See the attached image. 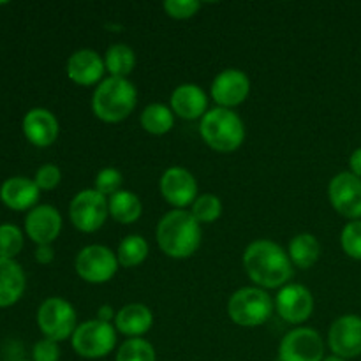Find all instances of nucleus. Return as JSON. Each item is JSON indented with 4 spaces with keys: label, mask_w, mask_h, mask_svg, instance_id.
Returning a JSON list of instances; mask_svg holds the SVG:
<instances>
[{
    "label": "nucleus",
    "mask_w": 361,
    "mask_h": 361,
    "mask_svg": "<svg viewBox=\"0 0 361 361\" xmlns=\"http://www.w3.org/2000/svg\"><path fill=\"white\" fill-rule=\"evenodd\" d=\"M115 361H157V355L145 338H127L118 348Z\"/></svg>",
    "instance_id": "obj_28"
},
{
    "label": "nucleus",
    "mask_w": 361,
    "mask_h": 361,
    "mask_svg": "<svg viewBox=\"0 0 361 361\" xmlns=\"http://www.w3.org/2000/svg\"><path fill=\"white\" fill-rule=\"evenodd\" d=\"M25 231L37 245H51L62 231V215L51 204H37L25 217Z\"/></svg>",
    "instance_id": "obj_16"
},
{
    "label": "nucleus",
    "mask_w": 361,
    "mask_h": 361,
    "mask_svg": "<svg viewBox=\"0 0 361 361\" xmlns=\"http://www.w3.org/2000/svg\"><path fill=\"white\" fill-rule=\"evenodd\" d=\"M67 76L80 87H92L101 83L106 73L104 59L94 49H78L67 60Z\"/></svg>",
    "instance_id": "obj_17"
},
{
    "label": "nucleus",
    "mask_w": 361,
    "mask_h": 361,
    "mask_svg": "<svg viewBox=\"0 0 361 361\" xmlns=\"http://www.w3.org/2000/svg\"><path fill=\"white\" fill-rule=\"evenodd\" d=\"M69 217L78 231H99L109 217L108 197L99 194L95 189L80 190L69 204Z\"/></svg>",
    "instance_id": "obj_8"
},
{
    "label": "nucleus",
    "mask_w": 361,
    "mask_h": 361,
    "mask_svg": "<svg viewBox=\"0 0 361 361\" xmlns=\"http://www.w3.org/2000/svg\"><path fill=\"white\" fill-rule=\"evenodd\" d=\"M349 168H351L353 175L361 178V147L356 148L351 154V157H349Z\"/></svg>",
    "instance_id": "obj_37"
},
{
    "label": "nucleus",
    "mask_w": 361,
    "mask_h": 361,
    "mask_svg": "<svg viewBox=\"0 0 361 361\" xmlns=\"http://www.w3.org/2000/svg\"><path fill=\"white\" fill-rule=\"evenodd\" d=\"M76 274L88 284H104L116 275L118 257L106 245H87L76 256Z\"/></svg>",
    "instance_id": "obj_9"
},
{
    "label": "nucleus",
    "mask_w": 361,
    "mask_h": 361,
    "mask_svg": "<svg viewBox=\"0 0 361 361\" xmlns=\"http://www.w3.org/2000/svg\"><path fill=\"white\" fill-rule=\"evenodd\" d=\"M115 309H113L111 305H101L97 310V317L95 319L102 321V323H111V321H115Z\"/></svg>",
    "instance_id": "obj_38"
},
{
    "label": "nucleus",
    "mask_w": 361,
    "mask_h": 361,
    "mask_svg": "<svg viewBox=\"0 0 361 361\" xmlns=\"http://www.w3.org/2000/svg\"><path fill=\"white\" fill-rule=\"evenodd\" d=\"M275 302L264 289L242 288L231 295L228 302V314L235 324L242 328H256L270 319Z\"/></svg>",
    "instance_id": "obj_5"
},
{
    "label": "nucleus",
    "mask_w": 361,
    "mask_h": 361,
    "mask_svg": "<svg viewBox=\"0 0 361 361\" xmlns=\"http://www.w3.org/2000/svg\"><path fill=\"white\" fill-rule=\"evenodd\" d=\"M171 111L183 120L203 118L208 111V97L201 87L183 83L171 94Z\"/></svg>",
    "instance_id": "obj_20"
},
{
    "label": "nucleus",
    "mask_w": 361,
    "mask_h": 361,
    "mask_svg": "<svg viewBox=\"0 0 361 361\" xmlns=\"http://www.w3.org/2000/svg\"><path fill=\"white\" fill-rule=\"evenodd\" d=\"M157 245L173 259H187L201 245V224L187 210H171L157 224Z\"/></svg>",
    "instance_id": "obj_2"
},
{
    "label": "nucleus",
    "mask_w": 361,
    "mask_h": 361,
    "mask_svg": "<svg viewBox=\"0 0 361 361\" xmlns=\"http://www.w3.org/2000/svg\"><path fill=\"white\" fill-rule=\"evenodd\" d=\"M32 361H60L59 342L41 338L32 349Z\"/></svg>",
    "instance_id": "obj_35"
},
{
    "label": "nucleus",
    "mask_w": 361,
    "mask_h": 361,
    "mask_svg": "<svg viewBox=\"0 0 361 361\" xmlns=\"http://www.w3.org/2000/svg\"><path fill=\"white\" fill-rule=\"evenodd\" d=\"M41 189L35 185L34 180L25 176L7 178L0 187V201L14 212H30L37 207Z\"/></svg>",
    "instance_id": "obj_19"
},
{
    "label": "nucleus",
    "mask_w": 361,
    "mask_h": 361,
    "mask_svg": "<svg viewBox=\"0 0 361 361\" xmlns=\"http://www.w3.org/2000/svg\"><path fill=\"white\" fill-rule=\"evenodd\" d=\"M23 134L37 148H48L56 141L60 133L59 120L49 109L46 108H32L23 116Z\"/></svg>",
    "instance_id": "obj_18"
},
{
    "label": "nucleus",
    "mask_w": 361,
    "mask_h": 361,
    "mask_svg": "<svg viewBox=\"0 0 361 361\" xmlns=\"http://www.w3.org/2000/svg\"><path fill=\"white\" fill-rule=\"evenodd\" d=\"M73 349L78 356L87 360H99L108 356L116 345V330L111 323L99 319H88L78 324L71 337Z\"/></svg>",
    "instance_id": "obj_6"
},
{
    "label": "nucleus",
    "mask_w": 361,
    "mask_h": 361,
    "mask_svg": "<svg viewBox=\"0 0 361 361\" xmlns=\"http://www.w3.org/2000/svg\"><path fill=\"white\" fill-rule=\"evenodd\" d=\"M27 286V277L20 263L0 257V309L20 302Z\"/></svg>",
    "instance_id": "obj_22"
},
{
    "label": "nucleus",
    "mask_w": 361,
    "mask_h": 361,
    "mask_svg": "<svg viewBox=\"0 0 361 361\" xmlns=\"http://www.w3.org/2000/svg\"><path fill=\"white\" fill-rule=\"evenodd\" d=\"M341 243L349 257L361 261V221H351L342 229Z\"/></svg>",
    "instance_id": "obj_32"
},
{
    "label": "nucleus",
    "mask_w": 361,
    "mask_h": 361,
    "mask_svg": "<svg viewBox=\"0 0 361 361\" xmlns=\"http://www.w3.org/2000/svg\"><path fill=\"white\" fill-rule=\"evenodd\" d=\"M55 259V250L51 245H37L35 249V261L39 264H49Z\"/></svg>",
    "instance_id": "obj_36"
},
{
    "label": "nucleus",
    "mask_w": 361,
    "mask_h": 361,
    "mask_svg": "<svg viewBox=\"0 0 361 361\" xmlns=\"http://www.w3.org/2000/svg\"><path fill=\"white\" fill-rule=\"evenodd\" d=\"M275 310L286 323H305L314 312L312 293L302 284H286L275 296Z\"/></svg>",
    "instance_id": "obj_14"
},
{
    "label": "nucleus",
    "mask_w": 361,
    "mask_h": 361,
    "mask_svg": "<svg viewBox=\"0 0 361 361\" xmlns=\"http://www.w3.org/2000/svg\"><path fill=\"white\" fill-rule=\"evenodd\" d=\"M323 361H348V360L341 358V356H337V355H331V356H324Z\"/></svg>",
    "instance_id": "obj_39"
},
{
    "label": "nucleus",
    "mask_w": 361,
    "mask_h": 361,
    "mask_svg": "<svg viewBox=\"0 0 361 361\" xmlns=\"http://www.w3.org/2000/svg\"><path fill=\"white\" fill-rule=\"evenodd\" d=\"M162 9L173 20H190L201 9V2L197 0H166Z\"/></svg>",
    "instance_id": "obj_33"
},
{
    "label": "nucleus",
    "mask_w": 361,
    "mask_h": 361,
    "mask_svg": "<svg viewBox=\"0 0 361 361\" xmlns=\"http://www.w3.org/2000/svg\"><path fill=\"white\" fill-rule=\"evenodd\" d=\"M123 183V175L120 169L116 168H102L101 171L97 173L94 180V189L97 190L99 194H102L104 197L115 196L116 192H120V187Z\"/></svg>",
    "instance_id": "obj_31"
},
{
    "label": "nucleus",
    "mask_w": 361,
    "mask_h": 361,
    "mask_svg": "<svg viewBox=\"0 0 361 361\" xmlns=\"http://www.w3.org/2000/svg\"><path fill=\"white\" fill-rule=\"evenodd\" d=\"M109 217L120 224H133L143 214V204L133 190H120L108 200Z\"/></svg>",
    "instance_id": "obj_24"
},
{
    "label": "nucleus",
    "mask_w": 361,
    "mask_h": 361,
    "mask_svg": "<svg viewBox=\"0 0 361 361\" xmlns=\"http://www.w3.org/2000/svg\"><path fill=\"white\" fill-rule=\"evenodd\" d=\"M212 99L219 108L233 109L243 104L250 94V80L243 71L224 69L212 81Z\"/></svg>",
    "instance_id": "obj_13"
},
{
    "label": "nucleus",
    "mask_w": 361,
    "mask_h": 361,
    "mask_svg": "<svg viewBox=\"0 0 361 361\" xmlns=\"http://www.w3.org/2000/svg\"><path fill=\"white\" fill-rule=\"evenodd\" d=\"M34 182L41 190H53L62 182V171L56 164H42L35 173Z\"/></svg>",
    "instance_id": "obj_34"
},
{
    "label": "nucleus",
    "mask_w": 361,
    "mask_h": 361,
    "mask_svg": "<svg viewBox=\"0 0 361 361\" xmlns=\"http://www.w3.org/2000/svg\"><path fill=\"white\" fill-rule=\"evenodd\" d=\"M200 134L204 143L215 152L229 154L245 141V126L238 113L226 108H212L200 122Z\"/></svg>",
    "instance_id": "obj_4"
},
{
    "label": "nucleus",
    "mask_w": 361,
    "mask_h": 361,
    "mask_svg": "<svg viewBox=\"0 0 361 361\" xmlns=\"http://www.w3.org/2000/svg\"><path fill=\"white\" fill-rule=\"evenodd\" d=\"M104 66L109 76L127 78L136 67V53L127 44H113L106 49Z\"/></svg>",
    "instance_id": "obj_26"
},
{
    "label": "nucleus",
    "mask_w": 361,
    "mask_h": 361,
    "mask_svg": "<svg viewBox=\"0 0 361 361\" xmlns=\"http://www.w3.org/2000/svg\"><path fill=\"white\" fill-rule=\"evenodd\" d=\"M23 249V233L14 224H0V257L14 259Z\"/></svg>",
    "instance_id": "obj_30"
},
{
    "label": "nucleus",
    "mask_w": 361,
    "mask_h": 361,
    "mask_svg": "<svg viewBox=\"0 0 361 361\" xmlns=\"http://www.w3.org/2000/svg\"><path fill=\"white\" fill-rule=\"evenodd\" d=\"M161 194L166 203L171 204L175 210H185L192 207L197 197L196 176L182 166H171L161 176Z\"/></svg>",
    "instance_id": "obj_12"
},
{
    "label": "nucleus",
    "mask_w": 361,
    "mask_h": 361,
    "mask_svg": "<svg viewBox=\"0 0 361 361\" xmlns=\"http://www.w3.org/2000/svg\"><path fill=\"white\" fill-rule=\"evenodd\" d=\"M137 90L129 78H106L92 95V111L106 123H118L134 111Z\"/></svg>",
    "instance_id": "obj_3"
},
{
    "label": "nucleus",
    "mask_w": 361,
    "mask_h": 361,
    "mask_svg": "<svg viewBox=\"0 0 361 361\" xmlns=\"http://www.w3.org/2000/svg\"><path fill=\"white\" fill-rule=\"evenodd\" d=\"M141 127L147 130L148 134H154V136H164L175 126V113L171 111V108H168L166 104L161 102H154V104H148L147 108L141 111Z\"/></svg>",
    "instance_id": "obj_25"
},
{
    "label": "nucleus",
    "mask_w": 361,
    "mask_h": 361,
    "mask_svg": "<svg viewBox=\"0 0 361 361\" xmlns=\"http://www.w3.org/2000/svg\"><path fill=\"white\" fill-rule=\"evenodd\" d=\"M288 254L293 267L300 268V270H309L319 261L321 243L310 233H302L289 242Z\"/></svg>",
    "instance_id": "obj_23"
},
{
    "label": "nucleus",
    "mask_w": 361,
    "mask_h": 361,
    "mask_svg": "<svg viewBox=\"0 0 361 361\" xmlns=\"http://www.w3.org/2000/svg\"><path fill=\"white\" fill-rule=\"evenodd\" d=\"M331 207L349 221H361V178L351 171L338 173L328 185Z\"/></svg>",
    "instance_id": "obj_11"
},
{
    "label": "nucleus",
    "mask_w": 361,
    "mask_h": 361,
    "mask_svg": "<svg viewBox=\"0 0 361 361\" xmlns=\"http://www.w3.org/2000/svg\"><path fill=\"white\" fill-rule=\"evenodd\" d=\"M243 268L261 289H281L293 277L289 254L274 240H256L243 252Z\"/></svg>",
    "instance_id": "obj_1"
},
{
    "label": "nucleus",
    "mask_w": 361,
    "mask_h": 361,
    "mask_svg": "<svg viewBox=\"0 0 361 361\" xmlns=\"http://www.w3.org/2000/svg\"><path fill=\"white\" fill-rule=\"evenodd\" d=\"M281 361H323L324 344L321 335L312 328L300 326L289 331L279 345Z\"/></svg>",
    "instance_id": "obj_10"
},
{
    "label": "nucleus",
    "mask_w": 361,
    "mask_h": 361,
    "mask_svg": "<svg viewBox=\"0 0 361 361\" xmlns=\"http://www.w3.org/2000/svg\"><path fill=\"white\" fill-rule=\"evenodd\" d=\"M150 252V245L147 240L140 235H129L120 242L118 250H116V257H118V264L123 268H134L140 267Z\"/></svg>",
    "instance_id": "obj_27"
},
{
    "label": "nucleus",
    "mask_w": 361,
    "mask_h": 361,
    "mask_svg": "<svg viewBox=\"0 0 361 361\" xmlns=\"http://www.w3.org/2000/svg\"><path fill=\"white\" fill-rule=\"evenodd\" d=\"M154 324V314L143 303H129L115 316V328L129 338H141Z\"/></svg>",
    "instance_id": "obj_21"
},
{
    "label": "nucleus",
    "mask_w": 361,
    "mask_h": 361,
    "mask_svg": "<svg viewBox=\"0 0 361 361\" xmlns=\"http://www.w3.org/2000/svg\"><path fill=\"white\" fill-rule=\"evenodd\" d=\"M328 344L334 355L344 360L361 355V317L355 314L341 316L328 331Z\"/></svg>",
    "instance_id": "obj_15"
},
{
    "label": "nucleus",
    "mask_w": 361,
    "mask_h": 361,
    "mask_svg": "<svg viewBox=\"0 0 361 361\" xmlns=\"http://www.w3.org/2000/svg\"><path fill=\"white\" fill-rule=\"evenodd\" d=\"M190 214L200 224H212L221 217L222 201L215 194H201L192 203Z\"/></svg>",
    "instance_id": "obj_29"
},
{
    "label": "nucleus",
    "mask_w": 361,
    "mask_h": 361,
    "mask_svg": "<svg viewBox=\"0 0 361 361\" xmlns=\"http://www.w3.org/2000/svg\"><path fill=\"white\" fill-rule=\"evenodd\" d=\"M37 326L44 338L63 342L73 337L78 328V314L67 300L53 296L37 309Z\"/></svg>",
    "instance_id": "obj_7"
},
{
    "label": "nucleus",
    "mask_w": 361,
    "mask_h": 361,
    "mask_svg": "<svg viewBox=\"0 0 361 361\" xmlns=\"http://www.w3.org/2000/svg\"><path fill=\"white\" fill-rule=\"evenodd\" d=\"M14 361H32V360H23V358H21V360H14Z\"/></svg>",
    "instance_id": "obj_40"
}]
</instances>
